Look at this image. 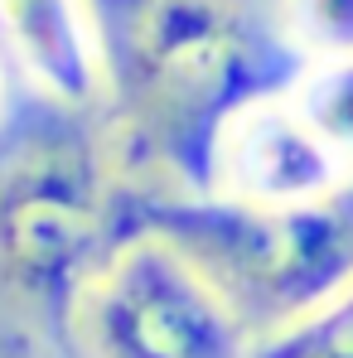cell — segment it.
Segmentation results:
<instances>
[{"label": "cell", "mask_w": 353, "mask_h": 358, "mask_svg": "<svg viewBox=\"0 0 353 358\" xmlns=\"http://www.w3.org/2000/svg\"><path fill=\"white\" fill-rule=\"evenodd\" d=\"M87 15L126 131L179 194H208L223 126L252 102L286 97L305 68L276 0H87Z\"/></svg>", "instance_id": "cell-1"}, {"label": "cell", "mask_w": 353, "mask_h": 358, "mask_svg": "<svg viewBox=\"0 0 353 358\" xmlns=\"http://www.w3.org/2000/svg\"><path fill=\"white\" fill-rule=\"evenodd\" d=\"M141 233L175 247L257 344L353 276V189L310 208H261L223 194L126 199V238Z\"/></svg>", "instance_id": "cell-2"}, {"label": "cell", "mask_w": 353, "mask_h": 358, "mask_svg": "<svg viewBox=\"0 0 353 358\" xmlns=\"http://www.w3.org/2000/svg\"><path fill=\"white\" fill-rule=\"evenodd\" d=\"M73 121L78 107H54V121L15 131L0 150V281L49 324L68 320L126 242V199Z\"/></svg>", "instance_id": "cell-3"}, {"label": "cell", "mask_w": 353, "mask_h": 358, "mask_svg": "<svg viewBox=\"0 0 353 358\" xmlns=\"http://www.w3.org/2000/svg\"><path fill=\"white\" fill-rule=\"evenodd\" d=\"M97 358H247L252 339L208 281L160 238H126L92 281Z\"/></svg>", "instance_id": "cell-4"}, {"label": "cell", "mask_w": 353, "mask_h": 358, "mask_svg": "<svg viewBox=\"0 0 353 358\" xmlns=\"http://www.w3.org/2000/svg\"><path fill=\"white\" fill-rule=\"evenodd\" d=\"M349 189L353 175L315 141V131L295 117L286 97L242 107L213 145L208 194H223L237 203L310 208V203H329Z\"/></svg>", "instance_id": "cell-5"}, {"label": "cell", "mask_w": 353, "mask_h": 358, "mask_svg": "<svg viewBox=\"0 0 353 358\" xmlns=\"http://www.w3.org/2000/svg\"><path fill=\"white\" fill-rule=\"evenodd\" d=\"M0 44L59 107H92L107 83L87 0H0Z\"/></svg>", "instance_id": "cell-6"}, {"label": "cell", "mask_w": 353, "mask_h": 358, "mask_svg": "<svg viewBox=\"0 0 353 358\" xmlns=\"http://www.w3.org/2000/svg\"><path fill=\"white\" fill-rule=\"evenodd\" d=\"M286 102L315 131V141L353 175V59L305 63L295 73Z\"/></svg>", "instance_id": "cell-7"}, {"label": "cell", "mask_w": 353, "mask_h": 358, "mask_svg": "<svg viewBox=\"0 0 353 358\" xmlns=\"http://www.w3.org/2000/svg\"><path fill=\"white\" fill-rule=\"evenodd\" d=\"M247 358H353V276L291 329L257 339Z\"/></svg>", "instance_id": "cell-8"}, {"label": "cell", "mask_w": 353, "mask_h": 358, "mask_svg": "<svg viewBox=\"0 0 353 358\" xmlns=\"http://www.w3.org/2000/svg\"><path fill=\"white\" fill-rule=\"evenodd\" d=\"M276 20L300 63L353 59V0H276Z\"/></svg>", "instance_id": "cell-9"}]
</instances>
